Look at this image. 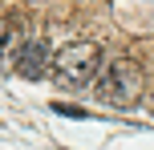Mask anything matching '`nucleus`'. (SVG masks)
I'll return each mask as SVG.
<instances>
[{
  "label": "nucleus",
  "instance_id": "1",
  "mask_svg": "<svg viewBox=\"0 0 154 150\" xmlns=\"http://www.w3.org/2000/svg\"><path fill=\"white\" fill-rule=\"evenodd\" d=\"M150 93V73L138 61H109L97 69V97L118 110H134L142 97Z\"/></svg>",
  "mask_w": 154,
  "mask_h": 150
},
{
  "label": "nucleus",
  "instance_id": "2",
  "mask_svg": "<svg viewBox=\"0 0 154 150\" xmlns=\"http://www.w3.org/2000/svg\"><path fill=\"white\" fill-rule=\"evenodd\" d=\"M101 69V49L93 41H73V45L57 49L53 65H49V77L61 89H85Z\"/></svg>",
  "mask_w": 154,
  "mask_h": 150
},
{
  "label": "nucleus",
  "instance_id": "3",
  "mask_svg": "<svg viewBox=\"0 0 154 150\" xmlns=\"http://www.w3.org/2000/svg\"><path fill=\"white\" fill-rule=\"evenodd\" d=\"M49 65H53V53H49L45 41H24L16 61H12V69L24 81H41V77H49Z\"/></svg>",
  "mask_w": 154,
  "mask_h": 150
},
{
  "label": "nucleus",
  "instance_id": "4",
  "mask_svg": "<svg viewBox=\"0 0 154 150\" xmlns=\"http://www.w3.org/2000/svg\"><path fill=\"white\" fill-rule=\"evenodd\" d=\"M53 110H57V114H69V118H85V114L77 110V106H53Z\"/></svg>",
  "mask_w": 154,
  "mask_h": 150
}]
</instances>
